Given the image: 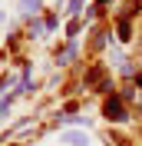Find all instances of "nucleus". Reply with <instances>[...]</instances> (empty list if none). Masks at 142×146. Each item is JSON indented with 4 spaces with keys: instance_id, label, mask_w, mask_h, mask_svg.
Masks as SVG:
<instances>
[{
    "instance_id": "f257e3e1",
    "label": "nucleus",
    "mask_w": 142,
    "mask_h": 146,
    "mask_svg": "<svg viewBox=\"0 0 142 146\" xmlns=\"http://www.w3.org/2000/svg\"><path fill=\"white\" fill-rule=\"evenodd\" d=\"M106 116L109 119H122V103L119 100H106Z\"/></svg>"
}]
</instances>
